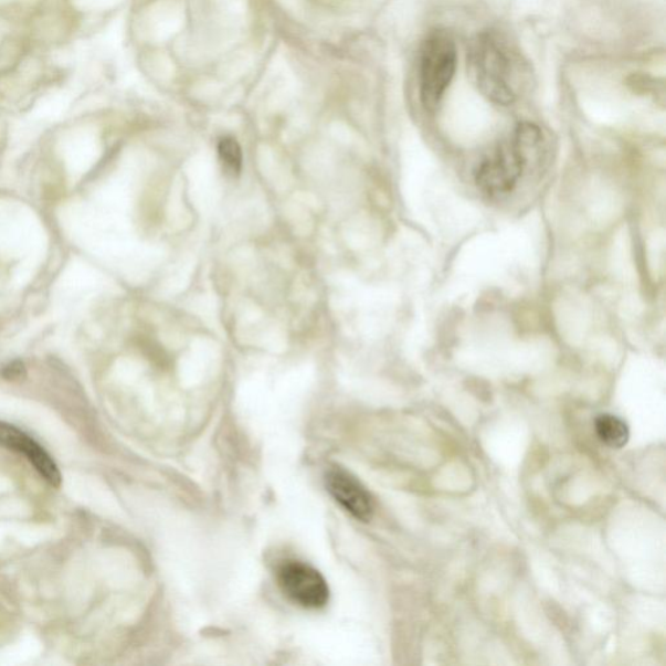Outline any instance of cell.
Here are the masks:
<instances>
[{
  "label": "cell",
  "instance_id": "obj_1",
  "mask_svg": "<svg viewBox=\"0 0 666 666\" xmlns=\"http://www.w3.org/2000/svg\"><path fill=\"white\" fill-rule=\"evenodd\" d=\"M543 144V134L536 124H518L509 140L478 165L475 170L478 188L491 197L510 193L526 168L539 159Z\"/></svg>",
  "mask_w": 666,
  "mask_h": 666
},
{
  "label": "cell",
  "instance_id": "obj_2",
  "mask_svg": "<svg viewBox=\"0 0 666 666\" xmlns=\"http://www.w3.org/2000/svg\"><path fill=\"white\" fill-rule=\"evenodd\" d=\"M467 76L488 101L509 106L517 97L515 62L509 50L491 33L475 36L467 47Z\"/></svg>",
  "mask_w": 666,
  "mask_h": 666
},
{
  "label": "cell",
  "instance_id": "obj_3",
  "mask_svg": "<svg viewBox=\"0 0 666 666\" xmlns=\"http://www.w3.org/2000/svg\"><path fill=\"white\" fill-rule=\"evenodd\" d=\"M456 68L455 41L445 32L431 33L421 50L420 95L424 108L433 112L441 105Z\"/></svg>",
  "mask_w": 666,
  "mask_h": 666
},
{
  "label": "cell",
  "instance_id": "obj_4",
  "mask_svg": "<svg viewBox=\"0 0 666 666\" xmlns=\"http://www.w3.org/2000/svg\"><path fill=\"white\" fill-rule=\"evenodd\" d=\"M277 582L285 596L307 610H319L329 600L328 584L317 569L302 561H285L277 569Z\"/></svg>",
  "mask_w": 666,
  "mask_h": 666
},
{
  "label": "cell",
  "instance_id": "obj_5",
  "mask_svg": "<svg viewBox=\"0 0 666 666\" xmlns=\"http://www.w3.org/2000/svg\"><path fill=\"white\" fill-rule=\"evenodd\" d=\"M328 493L358 521L369 522L374 516V501L362 483L343 468L336 467L326 475Z\"/></svg>",
  "mask_w": 666,
  "mask_h": 666
},
{
  "label": "cell",
  "instance_id": "obj_6",
  "mask_svg": "<svg viewBox=\"0 0 666 666\" xmlns=\"http://www.w3.org/2000/svg\"><path fill=\"white\" fill-rule=\"evenodd\" d=\"M0 446L13 452L23 453L29 463L39 472L51 486H61L62 475L53 457L24 431L12 424L0 422Z\"/></svg>",
  "mask_w": 666,
  "mask_h": 666
},
{
  "label": "cell",
  "instance_id": "obj_7",
  "mask_svg": "<svg viewBox=\"0 0 666 666\" xmlns=\"http://www.w3.org/2000/svg\"><path fill=\"white\" fill-rule=\"evenodd\" d=\"M596 434L605 445L620 450L625 446L631 437L627 424L612 414L599 415L595 421Z\"/></svg>",
  "mask_w": 666,
  "mask_h": 666
},
{
  "label": "cell",
  "instance_id": "obj_8",
  "mask_svg": "<svg viewBox=\"0 0 666 666\" xmlns=\"http://www.w3.org/2000/svg\"><path fill=\"white\" fill-rule=\"evenodd\" d=\"M218 152L224 170L233 176L239 175L241 166H243V152H241L237 141L232 137L222 138L218 145Z\"/></svg>",
  "mask_w": 666,
  "mask_h": 666
},
{
  "label": "cell",
  "instance_id": "obj_9",
  "mask_svg": "<svg viewBox=\"0 0 666 666\" xmlns=\"http://www.w3.org/2000/svg\"><path fill=\"white\" fill-rule=\"evenodd\" d=\"M3 376L9 380H19L25 376V366L21 362H13L7 366Z\"/></svg>",
  "mask_w": 666,
  "mask_h": 666
}]
</instances>
